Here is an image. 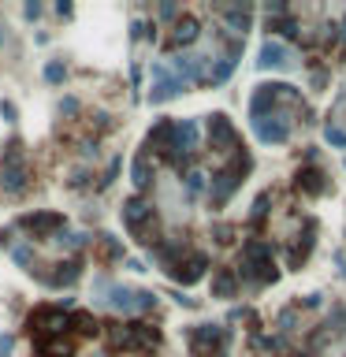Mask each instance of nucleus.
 <instances>
[{
	"mask_svg": "<svg viewBox=\"0 0 346 357\" xmlns=\"http://www.w3.org/2000/svg\"><path fill=\"white\" fill-rule=\"evenodd\" d=\"M287 105H302V97L294 94L283 82H265V86L253 89L250 97V119H253V131L265 145H276V142H287L290 138V116H287Z\"/></svg>",
	"mask_w": 346,
	"mask_h": 357,
	"instance_id": "1",
	"label": "nucleus"
},
{
	"mask_svg": "<svg viewBox=\"0 0 346 357\" xmlns=\"http://www.w3.org/2000/svg\"><path fill=\"white\" fill-rule=\"evenodd\" d=\"M30 160H26V149L19 142H8L4 145V157H0V186L4 194H23L30 186Z\"/></svg>",
	"mask_w": 346,
	"mask_h": 357,
	"instance_id": "2",
	"label": "nucleus"
},
{
	"mask_svg": "<svg viewBox=\"0 0 346 357\" xmlns=\"http://www.w3.org/2000/svg\"><path fill=\"white\" fill-rule=\"evenodd\" d=\"M123 227L138 238V242L157 246V213H153L149 201H142V197L127 201V205H123Z\"/></svg>",
	"mask_w": 346,
	"mask_h": 357,
	"instance_id": "3",
	"label": "nucleus"
},
{
	"mask_svg": "<svg viewBox=\"0 0 346 357\" xmlns=\"http://www.w3.org/2000/svg\"><path fill=\"white\" fill-rule=\"evenodd\" d=\"M112 343L123 346V350H157L160 346V332L149 324H112Z\"/></svg>",
	"mask_w": 346,
	"mask_h": 357,
	"instance_id": "4",
	"label": "nucleus"
},
{
	"mask_svg": "<svg viewBox=\"0 0 346 357\" xmlns=\"http://www.w3.org/2000/svg\"><path fill=\"white\" fill-rule=\"evenodd\" d=\"M242 276L253 279V283H272L276 279V268H272V257H268L265 242H250L242 250Z\"/></svg>",
	"mask_w": 346,
	"mask_h": 357,
	"instance_id": "5",
	"label": "nucleus"
},
{
	"mask_svg": "<svg viewBox=\"0 0 346 357\" xmlns=\"http://www.w3.org/2000/svg\"><path fill=\"white\" fill-rule=\"evenodd\" d=\"M246 171H250V157H246V153H235L231 168H224L220 175L213 179V205H224V201L239 190V182H242Z\"/></svg>",
	"mask_w": 346,
	"mask_h": 357,
	"instance_id": "6",
	"label": "nucleus"
},
{
	"mask_svg": "<svg viewBox=\"0 0 346 357\" xmlns=\"http://www.w3.org/2000/svg\"><path fill=\"white\" fill-rule=\"evenodd\" d=\"M105 301L116 313H145V309L157 305V298H153L149 290H134V287H108Z\"/></svg>",
	"mask_w": 346,
	"mask_h": 357,
	"instance_id": "7",
	"label": "nucleus"
},
{
	"mask_svg": "<svg viewBox=\"0 0 346 357\" xmlns=\"http://www.w3.org/2000/svg\"><path fill=\"white\" fill-rule=\"evenodd\" d=\"M26 324H30V332L38 338H52V335H63L67 316H63V305H38Z\"/></svg>",
	"mask_w": 346,
	"mask_h": 357,
	"instance_id": "8",
	"label": "nucleus"
},
{
	"mask_svg": "<svg viewBox=\"0 0 346 357\" xmlns=\"http://www.w3.org/2000/svg\"><path fill=\"white\" fill-rule=\"evenodd\" d=\"M183 86H186V82L179 78L168 63H153V89H149L153 105H164V100L179 97V94H183Z\"/></svg>",
	"mask_w": 346,
	"mask_h": 357,
	"instance_id": "9",
	"label": "nucleus"
},
{
	"mask_svg": "<svg viewBox=\"0 0 346 357\" xmlns=\"http://www.w3.org/2000/svg\"><path fill=\"white\" fill-rule=\"evenodd\" d=\"M224 343H227V332H224V327H216V324H202V327H194V332H190V346H194L197 357L220 354Z\"/></svg>",
	"mask_w": 346,
	"mask_h": 357,
	"instance_id": "10",
	"label": "nucleus"
},
{
	"mask_svg": "<svg viewBox=\"0 0 346 357\" xmlns=\"http://www.w3.org/2000/svg\"><path fill=\"white\" fill-rule=\"evenodd\" d=\"M208 142L220 153H239V138H235V127L227 123V116H213L208 119Z\"/></svg>",
	"mask_w": 346,
	"mask_h": 357,
	"instance_id": "11",
	"label": "nucleus"
},
{
	"mask_svg": "<svg viewBox=\"0 0 346 357\" xmlns=\"http://www.w3.org/2000/svg\"><path fill=\"white\" fill-rule=\"evenodd\" d=\"M19 227L30 231V235H38V238H49V235H56L63 227V216L60 213H26L19 219Z\"/></svg>",
	"mask_w": 346,
	"mask_h": 357,
	"instance_id": "12",
	"label": "nucleus"
},
{
	"mask_svg": "<svg viewBox=\"0 0 346 357\" xmlns=\"http://www.w3.org/2000/svg\"><path fill=\"white\" fill-rule=\"evenodd\" d=\"M56 272H38V276L49 283V287H71L78 276H82V268H78V261H60V264H52Z\"/></svg>",
	"mask_w": 346,
	"mask_h": 357,
	"instance_id": "13",
	"label": "nucleus"
},
{
	"mask_svg": "<svg viewBox=\"0 0 346 357\" xmlns=\"http://www.w3.org/2000/svg\"><path fill=\"white\" fill-rule=\"evenodd\" d=\"M34 354L38 357H71L75 354V343L63 335H52V338H34Z\"/></svg>",
	"mask_w": 346,
	"mask_h": 357,
	"instance_id": "14",
	"label": "nucleus"
},
{
	"mask_svg": "<svg viewBox=\"0 0 346 357\" xmlns=\"http://www.w3.org/2000/svg\"><path fill=\"white\" fill-rule=\"evenodd\" d=\"M287 63H290V52L283 49V45L268 41L265 49H261V60H257V67H265V71H276V67H287Z\"/></svg>",
	"mask_w": 346,
	"mask_h": 357,
	"instance_id": "15",
	"label": "nucleus"
},
{
	"mask_svg": "<svg viewBox=\"0 0 346 357\" xmlns=\"http://www.w3.org/2000/svg\"><path fill=\"white\" fill-rule=\"evenodd\" d=\"M171 134H175V123L160 119V123L149 131V149H157V153H171Z\"/></svg>",
	"mask_w": 346,
	"mask_h": 357,
	"instance_id": "16",
	"label": "nucleus"
},
{
	"mask_svg": "<svg viewBox=\"0 0 346 357\" xmlns=\"http://www.w3.org/2000/svg\"><path fill=\"white\" fill-rule=\"evenodd\" d=\"M134 186H149L153 182V164H149V153H138V157H134Z\"/></svg>",
	"mask_w": 346,
	"mask_h": 357,
	"instance_id": "17",
	"label": "nucleus"
},
{
	"mask_svg": "<svg viewBox=\"0 0 346 357\" xmlns=\"http://www.w3.org/2000/svg\"><path fill=\"white\" fill-rule=\"evenodd\" d=\"M67 327H75L78 335H97V320L86 313V309H78V313L67 316Z\"/></svg>",
	"mask_w": 346,
	"mask_h": 357,
	"instance_id": "18",
	"label": "nucleus"
},
{
	"mask_svg": "<svg viewBox=\"0 0 346 357\" xmlns=\"http://www.w3.org/2000/svg\"><path fill=\"white\" fill-rule=\"evenodd\" d=\"M97 253H101V261H120L123 257V246L116 242L112 235H97Z\"/></svg>",
	"mask_w": 346,
	"mask_h": 357,
	"instance_id": "19",
	"label": "nucleus"
},
{
	"mask_svg": "<svg viewBox=\"0 0 346 357\" xmlns=\"http://www.w3.org/2000/svg\"><path fill=\"white\" fill-rule=\"evenodd\" d=\"M197 38V23L194 19H179L175 30H171V45H190Z\"/></svg>",
	"mask_w": 346,
	"mask_h": 357,
	"instance_id": "20",
	"label": "nucleus"
},
{
	"mask_svg": "<svg viewBox=\"0 0 346 357\" xmlns=\"http://www.w3.org/2000/svg\"><path fill=\"white\" fill-rule=\"evenodd\" d=\"M213 290H216V298H227V294H235V276L231 272H220L213 283Z\"/></svg>",
	"mask_w": 346,
	"mask_h": 357,
	"instance_id": "21",
	"label": "nucleus"
},
{
	"mask_svg": "<svg viewBox=\"0 0 346 357\" xmlns=\"http://www.w3.org/2000/svg\"><path fill=\"white\" fill-rule=\"evenodd\" d=\"M224 15H227V23L239 26V34L246 30V26H250V12H246V8H235V12H224Z\"/></svg>",
	"mask_w": 346,
	"mask_h": 357,
	"instance_id": "22",
	"label": "nucleus"
},
{
	"mask_svg": "<svg viewBox=\"0 0 346 357\" xmlns=\"http://www.w3.org/2000/svg\"><path fill=\"white\" fill-rule=\"evenodd\" d=\"M298 179H302L305 190H324V175H321V171H302Z\"/></svg>",
	"mask_w": 346,
	"mask_h": 357,
	"instance_id": "23",
	"label": "nucleus"
},
{
	"mask_svg": "<svg viewBox=\"0 0 346 357\" xmlns=\"http://www.w3.org/2000/svg\"><path fill=\"white\" fill-rule=\"evenodd\" d=\"M63 75H67V71H63V63H56V60L45 67V78H49V82H63Z\"/></svg>",
	"mask_w": 346,
	"mask_h": 357,
	"instance_id": "24",
	"label": "nucleus"
},
{
	"mask_svg": "<svg viewBox=\"0 0 346 357\" xmlns=\"http://www.w3.org/2000/svg\"><path fill=\"white\" fill-rule=\"evenodd\" d=\"M327 142H332V145H346V131H339V127H327Z\"/></svg>",
	"mask_w": 346,
	"mask_h": 357,
	"instance_id": "25",
	"label": "nucleus"
},
{
	"mask_svg": "<svg viewBox=\"0 0 346 357\" xmlns=\"http://www.w3.org/2000/svg\"><path fill=\"white\" fill-rule=\"evenodd\" d=\"M15 261H19V264H34V250H30V246H19V250H15Z\"/></svg>",
	"mask_w": 346,
	"mask_h": 357,
	"instance_id": "26",
	"label": "nucleus"
},
{
	"mask_svg": "<svg viewBox=\"0 0 346 357\" xmlns=\"http://www.w3.org/2000/svg\"><path fill=\"white\" fill-rule=\"evenodd\" d=\"M186 186H190V194H197V190H202V175H197V171H190V175H186Z\"/></svg>",
	"mask_w": 346,
	"mask_h": 357,
	"instance_id": "27",
	"label": "nucleus"
},
{
	"mask_svg": "<svg viewBox=\"0 0 346 357\" xmlns=\"http://www.w3.org/2000/svg\"><path fill=\"white\" fill-rule=\"evenodd\" d=\"M12 346H15V338H12V335H0V357L12 354Z\"/></svg>",
	"mask_w": 346,
	"mask_h": 357,
	"instance_id": "28",
	"label": "nucleus"
},
{
	"mask_svg": "<svg viewBox=\"0 0 346 357\" xmlns=\"http://www.w3.org/2000/svg\"><path fill=\"white\" fill-rule=\"evenodd\" d=\"M41 15V4H26V19H38Z\"/></svg>",
	"mask_w": 346,
	"mask_h": 357,
	"instance_id": "29",
	"label": "nucleus"
},
{
	"mask_svg": "<svg viewBox=\"0 0 346 357\" xmlns=\"http://www.w3.org/2000/svg\"><path fill=\"white\" fill-rule=\"evenodd\" d=\"M0 45H4V38H0Z\"/></svg>",
	"mask_w": 346,
	"mask_h": 357,
	"instance_id": "30",
	"label": "nucleus"
},
{
	"mask_svg": "<svg viewBox=\"0 0 346 357\" xmlns=\"http://www.w3.org/2000/svg\"><path fill=\"white\" fill-rule=\"evenodd\" d=\"M302 357H309V354H302Z\"/></svg>",
	"mask_w": 346,
	"mask_h": 357,
	"instance_id": "31",
	"label": "nucleus"
}]
</instances>
